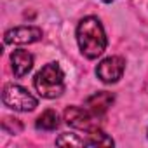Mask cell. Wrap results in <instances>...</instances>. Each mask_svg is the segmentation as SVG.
<instances>
[{"mask_svg":"<svg viewBox=\"0 0 148 148\" xmlns=\"http://www.w3.org/2000/svg\"><path fill=\"white\" fill-rule=\"evenodd\" d=\"M77 40H79L82 54L86 58H89V59H94V58L101 56L105 52V49H106V37H105L103 26L92 16L84 18L79 23Z\"/></svg>","mask_w":148,"mask_h":148,"instance_id":"obj_1","label":"cell"},{"mask_svg":"<svg viewBox=\"0 0 148 148\" xmlns=\"http://www.w3.org/2000/svg\"><path fill=\"white\" fill-rule=\"evenodd\" d=\"M35 89L44 98H58L64 91V75L58 63L45 64L35 75Z\"/></svg>","mask_w":148,"mask_h":148,"instance_id":"obj_2","label":"cell"},{"mask_svg":"<svg viewBox=\"0 0 148 148\" xmlns=\"http://www.w3.org/2000/svg\"><path fill=\"white\" fill-rule=\"evenodd\" d=\"M2 101L5 106L18 112H32L37 106V99L19 86H7L2 92Z\"/></svg>","mask_w":148,"mask_h":148,"instance_id":"obj_3","label":"cell"},{"mask_svg":"<svg viewBox=\"0 0 148 148\" xmlns=\"http://www.w3.org/2000/svg\"><path fill=\"white\" fill-rule=\"evenodd\" d=\"M124 59L119 58V56H112V58H106L103 59L98 68H96V73H98V77L106 82V84H112V82H117L120 77H122V73H124Z\"/></svg>","mask_w":148,"mask_h":148,"instance_id":"obj_4","label":"cell"},{"mask_svg":"<svg viewBox=\"0 0 148 148\" xmlns=\"http://www.w3.org/2000/svg\"><path fill=\"white\" fill-rule=\"evenodd\" d=\"M96 117V115H94ZM92 113L86 108L80 106H70L64 112V120L68 125L75 127V129H84V131H92L96 129V120H94Z\"/></svg>","mask_w":148,"mask_h":148,"instance_id":"obj_5","label":"cell"},{"mask_svg":"<svg viewBox=\"0 0 148 148\" xmlns=\"http://www.w3.org/2000/svg\"><path fill=\"white\" fill-rule=\"evenodd\" d=\"M42 38V30L35 26H18L5 32V44H32Z\"/></svg>","mask_w":148,"mask_h":148,"instance_id":"obj_6","label":"cell"},{"mask_svg":"<svg viewBox=\"0 0 148 148\" xmlns=\"http://www.w3.org/2000/svg\"><path fill=\"white\" fill-rule=\"evenodd\" d=\"M112 103H113V94H112V92H106V91L94 92L92 96H89V98L86 99L87 110H89L92 115H96V117L106 113V110L112 106Z\"/></svg>","mask_w":148,"mask_h":148,"instance_id":"obj_7","label":"cell"},{"mask_svg":"<svg viewBox=\"0 0 148 148\" xmlns=\"http://www.w3.org/2000/svg\"><path fill=\"white\" fill-rule=\"evenodd\" d=\"M11 61H12V71L16 77H25L33 66V56L26 51H14L11 54Z\"/></svg>","mask_w":148,"mask_h":148,"instance_id":"obj_8","label":"cell"},{"mask_svg":"<svg viewBox=\"0 0 148 148\" xmlns=\"http://www.w3.org/2000/svg\"><path fill=\"white\" fill-rule=\"evenodd\" d=\"M58 125H59V119L54 110H45L37 120V127L44 131H54Z\"/></svg>","mask_w":148,"mask_h":148,"instance_id":"obj_9","label":"cell"},{"mask_svg":"<svg viewBox=\"0 0 148 148\" xmlns=\"http://www.w3.org/2000/svg\"><path fill=\"white\" fill-rule=\"evenodd\" d=\"M86 145H91V146H112L113 145V139L108 138L103 131H98V129H92L89 138L86 139Z\"/></svg>","mask_w":148,"mask_h":148,"instance_id":"obj_10","label":"cell"},{"mask_svg":"<svg viewBox=\"0 0 148 148\" xmlns=\"http://www.w3.org/2000/svg\"><path fill=\"white\" fill-rule=\"evenodd\" d=\"M56 145H59V146H64V145L82 146V145H86V141H84V139L75 138V134H63V136H59V138L56 139Z\"/></svg>","mask_w":148,"mask_h":148,"instance_id":"obj_11","label":"cell"},{"mask_svg":"<svg viewBox=\"0 0 148 148\" xmlns=\"http://www.w3.org/2000/svg\"><path fill=\"white\" fill-rule=\"evenodd\" d=\"M2 127H4V131H7V132H11V134H18V132H21L23 124H21L18 119H5V120L2 122Z\"/></svg>","mask_w":148,"mask_h":148,"instance_id":"obj_12","label":"cell"},{"mask_svg":"<svg viewBox=\"0 0 148 148\" xmlns=\"http://www.w3.org/2000/svg\"><path fill=\"white\" fill-rule=\"evenodd\" d=\"M103 2H112V0H103Z\"/></svg>","mask_w":148,"mask_h":148,"instance_id":"obj_13","label":"cell"}]
</instances>
